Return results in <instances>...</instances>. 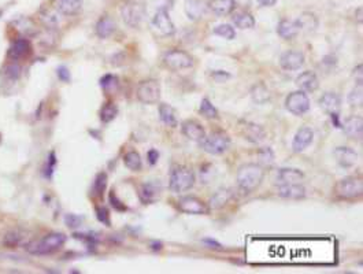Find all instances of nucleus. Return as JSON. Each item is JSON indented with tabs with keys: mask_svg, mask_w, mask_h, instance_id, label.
I'll return each mask as SVG.
<instances>
[{
	"mask_svg": "<svg viewBox=\"0 0 363 274\" xmlns=\"http://www.w3.org/2000/svg\"><path fill=\"white\" fill-rule=\"evenodd\" d=\"M265 177V170L261 165L257 163H246V165H241L237 170V185L239 188L250 194L252 191L259 187L263 181Z\"/></svg>",
	"mask_w": 363,
	"mask_h": 274,
	"instance_id": "nucleus-1",
	"label": "nucleus"
},
{
	"mask_svg": "<svg viewBox=\"0 0 363 274\" xmlns=\"http://www.w3.org/2000/svg\"><path fill=\"white\" fill-rule=\"evenodd\" d=\"M64 243L66 236L63 233H49L40 240L27 243L26 251L32 255H48L58 251Z\"/></svg>",
	"mask_w": 363,
	"mask_h": 274,
	"instance_id": "nucleus-2",
	"label": "nucleus"
},
{
	"mask_svg": "<svg viewBox=\"0 0 363 274\" xmlns=\"http://www.w3.org/2000/svg\"><path fill=\"white\" fill-rule=\"evenodd\" d=\"M195 173L192 169L187 166L176 167L170 174V181H169V188L174 194H181L187 192L195 185Z\"/></svg>",
	"mask_w": 363,
	"mask_h": 274,
	"instance_id": "nucleus-3",
	"label": "nucleus"
},
{
	"mask_svg": "<svg viewBox=\"0 0 363 274\" xmlns=\"http://www.w3.org/2000/svg\"><path fill=\"white\" fill-rule=\"evenodd\" d=\"M200 147L211 155H219L224 154L229 148L230 137L224 130H215L208 136H204V139L199 143Z\"/></svg>",
	"mask_w": 363,
	"mask_h": 274,
	"instance_id": "nucleus-4",
	"label": "nucleus"
},
{
	"mask_svg": "<svg viewBox=\"0 0 363 274\" xmlns=\"http://www.w3.org/2000/svg\"><path fill=\"white\" fill-rule=\"evenodd\" d=\"M335 194L337 198L344 200L358 199L363 194L362 178L346 177L337 181L336 187H335Z\"/></svg>",
	"mask_w": 363,
	"mask_h": 274,
	"instance_id": "nucleus-5",
	"label": "nucleus"
},
{
	"mask_svg": "<svg viewBox=\"0 0 363 274\" xmlns=\"http://www.w3.org/2000/svg\"><path fill=\"white\" fill-rule=\"evenodd\" d=\"M145 14H147L145 5L139 1L129 0L121 5V16L123 22L130 27H139L144 19Z\"/></svg>",
	"mask_w": 363,
	"mask_h": 274,
	"instance_id": "nucleus-6",
	"label": "nucleus"
},
{
	"mask_svg": "<svg viewBox=\"0 0 363 274\" xmlns=\"http://www.w3.org/2000/svg\"><path fill=\"white\" fill-rule=\"evenodd\" d=\"M136 96L139 102L144 104H155L160 99V85L159 81L154 78L143 80L139 82L137 89H136Z\"/></svg>",
	"mask_w": 363,
	"mask_h": 274,
	"instance_id": "nucleus-7",
	"label": "nucleus"
},
{
	"mask_svg": "<svg viewBox=\"0 0 363 274\" xmlns=\"http://www.w3.org/2000/svg\"><path fill=\"white\" fill-rule=\"evenodd\" d=\"M163 62L167 69L173 70V71H178V70L189 69L193 66V58L191 55L182 51V49H170L167 51L163 56Z\"/></svg>",
	"mask_w": 363,
	"mask_h": 274,
	"instance_id": "nucleus-8",
	"label": "nucleus"
},
{
	"mask_svg": "<svg viewBox=\"0 0 363 274\" xmlns=\"http://www.w3.org/2000/svg\"><path fill=\"white\" fill-rule=\"evenodd\" d=\"M285 107L294 115H303L310 108V99L303 91H295L289 93L285 100Z\"/></svg>",
	"mask_w": 363,
	"mask_h": 274,
	"instance_id": "nucleus-9",
	"label": "nucleus"
},
{
	"mask_svg": "<svg viewBox=\"0 0 363 274\" xmlns=\"http://www.w3.org/2000/svg\"><path fill=\"white\" fill-rule=\"evenodd\" d=\"M151 23H152V27L155 29V32L159 36L167 37V36H173L176 33V26H174L171 18L169 16V12L165 8H159L156 11Z\"/></svg>",
	"mask_w": 363,
	"mask_h": 274,
	"instance_id": "nucleus-10",
	"label": "nucleus"
},
{
	"mask_svg": "<svg viewBox=\"0 0 363 274\" xmlns=\"http://www.w3.org/2000/svg\"><path fill=\"white\" fill-rule=\"evenodd\" d=\"M178 209L181 210L182 213H187V214H207L208 207L207 205L198 199L196 196H184L181 199L178 200Z\"/></svg>",
	"mask_w": 363,
	"mask_h": 274,
	"instance_id": "nucleus-11",
	"label": "nucleus"
},
{
	"mask_svg": "<svg viewBox=\"0 0 363 274\" xmlns=\"http://www.w3.org/2000/svg\"><path fill=\"white\" fill-rule=\"evenodd\" d=\"M280 65L284 70L288 71H294V70H299L302 66L305 65V55L300 51H287L281 55L280 58Z\"/></svg>",
	"mask_w": 363,
	"mask_h": 274,
	"instance_id": "nucleus-12",
	"label": "nucleus"
},
{
	"mask_svg": "<svg viewBox=\"0 0 363 274\" xmlns=\"http://www.w3.org/2000/svg\"><path fill=\"white\" fill-rule=\"evenodd\" d=\"M181 132L187 139L198 141V143H200L206 136V130H204L203 126L199 124L198 121H193V119H187V121L182 122Z\"/></svg>",
	"mask_w": 363,
	"mask_h": 274,
	"instance_id": "nucleus-13",
	"label": "nucleus"
},
{
	"mask_svg": "<svg viewBox=\"0 0 363 274\" xmlns=\"http://www.w3.org/2000/svg\"><path fill=\"white\" fill-rule=\"evenodd\" d=\"M277 194L280 198L284 199H303L306 196L305 187L300 183L298 184H281L278 185Z\"/></svg>",
	"mask_w": 363,
	"mask_h": 274,
	"instance_id": "nucleus-14",
	"label": "nucleus"
},
{
	"mask_svg": "<svg viewBox=\"0 0 363 274\" xmlns=\"http://www.w3.org/2000/svg\"><path fill=\"white\" fill-rule=\"evenodd\" d=\"M313 140H314V132L310 128H307V126L300 128L296 132L294 141H292V150L295 152H303L313 143Z\"/></svg>",
	"mask_w": 363,
	"mask_h": 274,
	"instance_id": "nucleus-15",
	"label": "nucleus"
},
{
	"mask_svg": "<svg viewBox=\"0 0 363 274\" xmlns=\"http://www.w3.org/2000/svg\"><path fill=\"white\" fill-rule=\"evenodd\" d=\"M344 133L350 137V139L359 140L363 135V119L359 115H353L344 121L342 125Z\"/></svg>",
	"mask_w": 363,
	"mask_h": 274,
	"instance_id": "nucleus-16",
	"label": "nucleus"
},
{
	"mask_svg": "<svg viewBox=\"0 0 363 274\" xmlns=\"http://www.w3.org/2000/svg\"><path fill=\"white\" fill-rule=\"evenodd\" d=\"M333 154L336 162L342 167H351L358 161V154L351 147H337Z\"/></svg>",
	"mask_w": 363,
	"mask_h": 274,
	"instance_id": "nucleus-17",
	"label": "nucleus"
},
{
	"mask_svg": "<svg viewBox=\"0 0 363 274\" xmlns=\"http://www.w3.org/2000/svg\"><path fill=\"white\" fill-rule=\"evenodd\" d=\"M30 52H32L30 41H29L27 38H18V40H15V41L12 43V45L10 47L8 56L14 60L25 59V58H27V56L30 55Z\"/></svg>",
	"mask_w": 363,
	"mask_h": 274,
	"instance_id": "nucleus-18",
	"label": "nucleus"
},
{
	"mask_svg": "<svg viewBox=\"0 0 363 274\" xmlns=\"http://www.w3.org/2000/svg\"><path fill=\"white\" fill-rule=\"evenodd\" d=\"M296 85L299 86L300 91L315 92L320 86V80L314 71H303L296 77Z\"/></svg>",
	"mask_w": 363,
	"mask_h": 274,
	"instance_id": "nucleus-19",
	"label": "nucleus"
},
{
	"mask_svg": "<svg viewBox=\"0 0 363 274\" xmlns=\"http://www.w3.org/2000/svg\"><path fill=\"white\" fill-rule=\"evenodd\" d=\"M207 7L217 16H226L235 10L236 1L235 0H208Z\"/></svg>",
	"mask_w": 363,
	"mask_h": 274,
	"instance_id": "nucleus-20",
	"label": "nucleus"
},
{
	"mask_svg": "<svg viewBox=\"0 0 363 274\" xmlns=\"http://www.w3.org/2000/svg\"><path fill=\"white\" fill-rule=\"evenodd\" d=\"M277 33L284 40H294L300 33L299 23L298 21H292V19H283L278 23Z\"/></svg>",
	"mask_w": 363,
	"mask_h": 274,
	"instance_id": "nucleus-21",
	"label": "nucleus"
},
{
	"mask_svg": "<svg viewBox=\"0 0 363 274\" xmlns=\"http://www.w3.org/2000/svg\"><path fill=\"white\" fill-rule=\"evenodd\" d=\"M320 106L325 110L326 113H339L340 107H342V99L335 92H325L320 99Z\"/></svg>",
	"mask_w": 363,
	"mask_h": 274,
	"instance_id": "nucleus-22",
	"label": "nucleus"
},
{
	"mask_svg": "<svg viewBox=\"0 0 363 274\" xmlns=\"http://www.w3.org/2000/svg\"><path fill=\"white\" fill-rule=\"evenodd\" d=\"M84 0H53V7L63 15H75L82 7Z\"/></svg>",
	"mask_w": 363,
	"mask_h": 274,
	"instance_id": "nucleus-23",
	"label": "nucleus"
},
{
	"mask_svg": "<svg viewBox=\"0 0 363 274\" xmlns=\"http://www.w3.org/2000/svg\"><path fill=\"white\" fill-rule=\"evenodd\" d=\"M305 177V174L300 172L299 169H294V167H283L278 170L277 180L281 184H298L300 183Z\"/></svg>",
	"mask_w": 363,
	"mask_h": 274,
	"instance_id": "nucleus-24",
	"label": "nucleus"
},
{
	"mask_svg": "<svg viewBox=\"0 0 363 274\" xmlns=\"http://www.w3.org/2000/svg\"><path fill=\"white\" fill-rule=\"evenodd\" d=\"M160 184L158 183H145L140 188V199L144 203H152L155 202L160 195Z\"/></svg>",
	"mask_w": 363,
	"mask_h": 274,
	"instance_id": "nucleus-25",
	"label": "nucleus"
},
{
	"mask_svg": "<svg viewBox=\"0 0 363 274\" xmlns=\"http://www.w3.org/2000/svg\"><path fill=\"white\" fill-rule=\"evenodd\" d=\"M244 137H246L248 141H251V143H261L265 140L266 137V132L265 129L262 128L261 125H257V124H247L244 126Z\"/></svg>",
	"mask_w": 363,
	"mask_h": 274,
	"instance_id": "nucleus-26",
	"label": "nucleus"
},
{
	"mask_svg": "<svg viewBox=\"0 0 363 274\" xmlns=\"http://www.w3.org/2000/svg\"><path fill=\"white\" fill-rule=\"evenodd\" d=\"M159 115H160V119H162V122L167 126H170V128H176L178 126V121H177V117H176V111H174V108L169 106V104H166V103H162L159 106Z\"/></svg>",
	"mask_w": 363,
	"mask_h": 274,
	"instance_id": "nucleus-27",
	"label": "nucleus"
},
{
	"mask_svg": "<svg viewBox=\"0 0 363 274\" xmlns=\"http://www.w3.org/2000/svg\"><path fill=\"white\" fill-rule=\"evenodd\" d=\"M232 198V192L229 189H218L215 194L210 198V209L219 210L222 209Z\"/></svg>",
	"mask_w": 363,
	"mask_h": 274,
	"instance_id": "nucleus-28",
	"label": "nucleus"
},
{
	"mask_svg": "<svg viewBox=\"0 0 363 274\" xmlns=\"http://www.w3.org/2000/svg\"><path fill=\"white\" fill-rule=\"evenodd\" d=\"M115 27H117L115 22L112 21L111 18L104 16L102 19H99L96 23V34L100 38L110 37L112 33L115 32Z\"/></svg>",
	"mask_w": 363,
	"mask_h": 274,
	"instance_id": "nucleus-29",
	"label": "nucleus"
},
{
	"mask_svg": "<svg viewBox=\"0 0 363 274\" xmlns=\"http://www.w3.org/2000/svg\"><path fill=\"white\" fill-rule=\"evenodd\" d=\"M185 12L189 19L196 21L202 18L204 14V4L200 0H187L185 3Z\"/></svg>",
	"mask_w": 363,
	"mask_h": 274,
	"instance_id": "nucleus-30",
	"label": "nucleus"
},
{
	"mask_svg": "<svg viewBox=\"0 0 363 274\" xmlns=\"http://www.w3.org/2000/svg\"><path fill=\"white\" fill-rule=\"evenodd\" d=\"M3 244H4L7 248H16L19 247L21 244H25V236H23V232L21 231H11L8 232L7 235L4 236V240H3Z\"/></svg>",
	"mask_w": 363,
	"mask_h": 274,
	"instance_id": "nucleus-31",
	"label": "nucleus"
},
{
	"mask_svg": "<svg viewBox=\"0 0 363 274\" xmlns=\"http://www.w3.org/2000/svg\"><path fill=\"white\" fill-rule=\"evenodd\" d=\"M123 162H125V166L128 167L129 170H132V172H139L143 167L141 156L136 151H129L128 154H125Z\"/></svg>",
	"mask_w": 363,
	"mask_h": 274,
	"instance_id": "nucleus-32",
	"label": "nucleus"
},
{
	"mask_svg": "<svg viewBox=\"0 0 363 274\" xmlns=\"http://www.w3.org/2000/svg\"><path fill=\"white\" fill-rule=\"evenodd\" d=\"M233 22L237 27L240 29H251V27L255 26V18L250 14V12H239L233 16Z\"/></svg>",
	"mask_w": 363,
	"mask_h": 274,
	"instance_id": "nucleus-33",
	"label": "nucleus"
},
{
	"mask_svg": "<svg viewBox=\"0 0 363 274\" xmlns=\"http://www.w3.org/2000/svg\"><path fill=\"white\" fill-rule=\"evenodd\" d=\"M251 96L254 102L258 103V104H263L270 99V92L263 84H259V85H255L252 88Z\"/></svg>",
	"mask_w": 363,
	"mask_h": 274,
	"instance_id": "nucleus-34",
	"label": "nucleus"
},
{
	"mask_svg": "<svg viewBox=\"0 0 363 274\" xmlns=\"http://www.w3.org/2000/svg\"><path fill=\"white\" fill-rule=\"evenodd\" d=\"M296 21H298V23H299L300 30H307V32L314 30L315 27H317V25H318L317 18H315L313 14H310V12H305V14H302L299 19H296Z\"/></svg>",
	"mask_w": 363,
	"mask_h": 274,
	"instance_id": "nucleus-35",
	"label": "nucleus"
},
{
	"mask_svg": "<svg viewBox=\"0 0 363 274\" xmlns=\"http://www.w3.org/2000/svg\"><path fill=\"white\" fill-rule=\"evenodd\" d=\"M348 103L351 107H362L363 104V88L362 84H357L353 91L348 95Z\"/></svg>",
	"mask_w": 363,
	"mask_h": 274,
	"instance_id": "nucleus-36",
	"label": "nucleus"
},
{
	"mask_svg": "<svg viewBox=\"0 0 363 274\" xmlns=\"http://www.w3.org/2000/svg\"><path fill=\"white\" fill-rule=\"evenodd\" d=\"M117 106L114 103H107L106 106H103V108L100 110V119H102L104 124H107V122H111L112 119L117 117Z\"/></svg>",
	"mask_w": 363,
	"mask_h": 274,
	"instance_id": "nucleus-37",
	"label": "nucleus"
},
{
	"mask_svg": "<svg viewBox=\"0 0 363 274\" xmlns=\"http://www.w3.org/2000/svg\"><path fill=\"white\" fill-rule=\"evenodd\" d=\"M200 113H202V115H204V117L208 119L218 118V111H217V108L214 107L213 103L210 102L207 97H204L203 100H202V103H200Z\"/></svg>",
	"mask_w": 363,
	"mask_h": 274,
	"instance_id": "nucleus-38",
	"label": "nucleus"
},
{
	"mask_svg": "<svg viewBox=\"0 0 363 274\" xmlns=\"http://www.w3.org/2000/svg\"><path fill=\"white\" fill-rule=\"evenodd\" d=\"M214 34H217L219 37L226 38V40H233L236 37L235 27L229 25V23L218 25V26L214 29Z\"/></svg>",
	"mask_w": 363,
	"mask_h": 274,
	"instance_id": "nucleus-39",
	"label": "nucleus"
},
{
	"mask_svg": "<svg viewBox=\"0 0 363 274\" xmlns=\"http://www.w3.org/2000/svg\"><path fill=\"white\" fill-rule=\"evenodd\" d=\"M107 187V174L106 173H99L95 178V183H93V195L95 196H102L103 192L106 191Z\"/></svg>",
	"mask_w": 363,
	"mask_h": 274,
	"instance_id": "nucleus-40",
	"label": "nucleus"
},
{
	"mask_svg": "<svg viewBox=\"0 0 363 274\" xmlns=\"http://www.w3.org/2000/svg\"><path fill=\"white\" fill-rule=\"evenodd\" d=\"M3 74L7 77V78H10V80H15L19 77L21 74V66L18 65V63H8L7 66H4V69H3Z\"/></svg>",
	"mask_w": 363,
	"mask_h": 274,
	"instance_id": "nucleus-41",
	"label": "nucleus"
},
{
	"mask_svg": "<svg viewBox=\"0 0 363 274\" xmlns=\"http://www.w3.org/2000/svg\"><path fill=\"white\" fill-rule=\"evenodd\" d=\"M41 21H43L44 25L48 27V29L58 27V18H56V15L51 14V12H44L43 15H41Z\"/></svg>",
	"mask_w": 363,
	"mask_h": 274,
	"instance_id": "nucleus-42",
	"label": "nucleus"
},
{
	"mask_svg": "<svg viewBox=\"0 0 363 274\" xmlns=\"http://www.w3.org/2000/svg\"><path fill=\"white\" fill-rule=\"evenodd\" d=\"M115 85H117V77H115V75L107 74L100 80V86H102L103 89H106V91L111 89L112 86Z\"/></svg>",
	"mask_w": 363,
	"mask_h": 274,
	"instance_id": "nucleus-43",
	"label": "nucleus"
},
{
	"mask_svg": "<svg viewBox=\"0 0 363 274\" xmlns=\"http://www.w3.org/2000/svg\"><path fill=\"white\" fill-rule=\"evenodd\" d=\"M259 158H261L265 163H272L273 159H274V155H273L272 150H270L269 147H265V148H262L261 152H259Z\"/></svg>",
	"mask_w": 363,
	"mask_h": 274,
	"instance_id": "nucleus-44",
	"label": "nucleus"
},
{
	"mask_svg": "<svg viewBox=\"0 0 363 274\" xmlns=\"http://www.w3.org/2000/svg\"><path fill=\"white\" fill-rule=\"evenodd\" d=\"M97 213V220L103 222V224H106V225H110V218H108V211H107L104 207H99L96 210Z\"/></svg>",
	"mask_w": 363,
	"mask_h": 274,
	"instance_id": "nucleus-45",
	"label": "nucleus"
},
{
	"mask_svg": "<svg viewBox=\"0 0 363 274\" xmlns=\"http://www.w3.org/2000/svg\"><path fill=\"white\" fill-rule=\"evenodd\" d=\"M64 221H66V224H67L69 228H77V226H80L81 224L80 217H77V215L74 214H69L66 218H64Z\"/></svg>",
	"mask_w": 363,
	"mask_h": 274,
	"instance_id": "nucleus-46",
	"label": "nucleus"
},
{
	"mask_svg": "<svg viewBox=\"0 0 363 274\" xmlns=\"http://www.w3.org/2000/svg\"><path fill=\"white\" fill-rule=\"evenodd\" d=\"M354 77H355V82H357V84H362L363 82L362 65L357 66V69L354 70Z\"/></svg>",
	"mask_w": 363,
	"mask_h": 274,
	"instance_id": "nucleus-47",
	"label": "nucleus"
},
{
	"mask_svg": "<svg viewBox=\"0 0 363 274\" xmlns=\"http://www.w3.org/2000/svg\"><path fill=\"white\" fill-rule=\"evenodd\" d=\"M158 158H159V154L156 150H150L148 151V161H150L151 165H155L158 162Z\"/></svg>",
	"mask_w": 363,
	"mask_h": 274,
	"instance_id": "nucleus-48",
	"label": "nucleus"
},
{
	"mask_svg": "<svg viewBox=\"0 0 363 274\" xmlns=\"http://www.w3.org/2000/svg\"><path fill=\"white\" fill-rule=\"evenodd\" d=\"M110 200H111V205L114 206V207H115L117 210H126V207H125V206L119 205L121 202H119V200L115 198V195H114V194L110 195Z\"/></svg>",
	"mask_w": 363,
	"mask_h": 274,
	"instance_id": "nucleus-49",
	"label": "nucleus"
},
{
	"mask_svg": "<svg viewBox=\"0 0 363 274\" xmlns=\"http://www.w3.org/2000/svg\"><path fill=\"white\" fill-rule=\"evenodd\" d=\"M58 75L60 77V80H63V81H69L70 80V74H69V71H67V69H66V67H60V69L58 70Z\"/></svg>",
	"mask_w": 363,
	"mask_h": 274,
	"instance_id": "nucleus-50",
	"label": "nucleus"
},
{
	"mask_svg": "<svg viewBox=\"0 0 363 274\" xmlns=\"http://www.w3.org/2000/svg\"><path fill=\"white\" fill-rule=\"evenodd\" d=\"M277 0H258V3L262 5V7H272V5L276 4Z\"/></svg>",
	"mask_w": 363,
	"mask_h": 274,
	"instance_id": "nucleus-51",
	"label": "nucleus"
},
{
	"mask_svg": "<svg viewBox=\"0 0 363 274\" xmlns=\"http://www.w3.org/2000/svg\"><path fill=\"white\" fill-rule=\"evenodd\" d=\"M358 19H359V22L362 21V8H359L358 10Z\"/></svg>",
	"mask_w": 363,
	"mask_h": 274,
	"instance_id": "nucleus-52",
	"label": "nucleus"
}]
</instances>
